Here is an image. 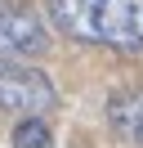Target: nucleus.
Returning a JSON list of instances; mask_svg holds the SVG:
<instances>
[{
    "instance_id": "1",
    "label": "nucleus",
    "mask_w": 143,
    "mask_h": 148,
    "mask_svg": "<svg viewBox=\"0 0 143 148\" xmlns=\"http://www.w3.org/2000/svg\"><path fill=\"white\" fill-rule=\"evenodd\" d=\"M49 18L72 40L143 54V0H49Z\"/></svg>"
},
{
    "instance_id": "2",
    "label": "nucleus",
    "mask_w": 143,
    "mask_h": 148,
    "mask_svg": "<svg viewBox=\"0 0 143 148\" xmlns=\"http://www.w3.org/2000/svg\"><path fill=\"white\" fill-rule=\"evenodd\" d=\"M58 94L54 81L40 67L14 63V58H0V112H18V117H45L54 112Z\"/></svg>"
},
{
    "instance_id": "3",
    "label": "nucleus",
    "mask_w": 143,
    "mask_h": 148,
    "mask_svg": "<svg viewBox=\"0 0 143 148\" xmlns=\"http://www.w3.org/2000/svg\"><path fill=\"white\" fill-rule=\"evenodd\" d=\"M49 49V27L36 18L31 9H18V5H5L0 9V58H40Z\"/></svg>"
},
{
    "instance_id": "4",
    "label": "nucleus",
    "mask_w": 143,
    "mask_h": 148,
    "mask_svg": "<svg viewBox=\"0 0 143 148\" xmlns=\"http://www.w3.org/2000/svg\"><path fill=\"white\" fill-rule=\"evenodd\" d=\"M107 126L125 144L143 148V90H121L107 99Z\"/></svg>"
},
{
    "instance_id": "5",
    "label": "nucleus",
    "mask_w": 143,
    "mask_h": 148,
    "mask_svg": "<svg viewBox=\"0 0 143 148\" xmlns=\"http://www.w3.org/2000/svg\"><path fill=\"white\" fill-rule=\"evenodd\" d=\"M14 148H54V135L45 126V117H22L14 126Z\"/></svg>"
},
{
    "instance_id": "6",
    "label": "nucleus",
    "mask_w": 143,
    "mask_h": 148,
    "mask_svg": "<svg viewBox=\"0 0 143 148\" xmlns=\"http://www.w3.org/2000/svg\"><path fill=\"white\" fill-rule=\"evenodd\" d=\"M0 9H5V0H0Z\"/></svg>"
}]
</instances>
